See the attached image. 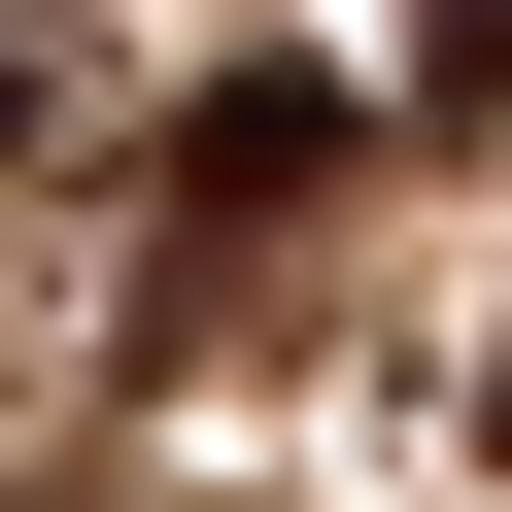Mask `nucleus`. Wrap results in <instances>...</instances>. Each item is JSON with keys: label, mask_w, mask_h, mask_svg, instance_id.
I'll use <instances>...</instances> for the list:
<instances>
[{"label": "nucleus", "mask_w": 512, "mask_h": 512, "mask_svg": "<svg viewBox=\"0 0 512 512\" xmlns=\"http://www.w3.org/2000/svg\"><path fill=\"white\" fill-rule=\"evenodd\" d=\"M308 171H342V69H205L171 103V205H308Z\"/></svg>", "instance_id": "nucleus-1"}]
</instances>
